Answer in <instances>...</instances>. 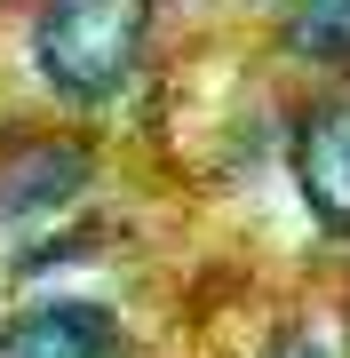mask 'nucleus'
<instances>
[{
	"instance_id": "f257e3e1",
	"label": "nucleus",
	"mask_w": 350,
	"mask_h": 358,
	"mask_svg": "<svg viewBox=\"0 0 350 358\" xmlns=\"http://www.w3.org/2000/svg\"><path fill=\"white\" fill-rule=\"evenodd\" d=\"M159 0H16V80L32 103L112 120L143 88Z\"/></svg>"
},
{
	"instance_id": "f03ea898",
	"label": "nucleus",
	"mask_w": 350,
	"mask_h": 358,
	"mask_svg": "<svg viewBox=\"0 0 350 358\" xmlns=\"http://www.w3.org/2000/svg\"><path fill=\"white\" fill-rule=\"evenodd\" d=\"M104 176H112V143L96 136V120L48 112L32 96L0 112V231L8 239L72 223L104 192Z\"/></svg>"
},
{
	"instance_id": "7ed1b4c3",
	"label": "nucleus",
	"mask_w": 350,
	"mask_h": 358,
	"mask_svg": "<svg viewBox=\"0 0 350 358\" xmlns=\"http://www.w3.org/2000/svg\"><path fill=\"white\" fill-rule=\"evenodd\" d=\"M279 167L302 223L350 255V80H302L279 120Z\"/></svg>"
},
{
	"instance_id": "20e7f679",
	"label": "nucleus",
	"mask_w": 350,
	"mask_h": 358,
	"mask_svg": "<svg viewBox=\"0 0 350 358\" xmlns=\"http://www.w3.org/2000/svg\"><path fill=\"white\" fill-rule=\"evenodd\" d=\"M0 358H143V343L112 294L24 287L0 310Z\"/></svg>"
},
{
	"instance_id": "39448f33",
	"label": "nucleus",
	"mask_w": 350,
	"mask_h": 358,
	"mask_svg": "<svg viewBox=\"0 0 350 358\" xmlns=\"http://www.w3.org/2000/svg\"><path fill=\"white\" fill-rule=\"evenodd\" d=\"M263 48L295 80H350V0H271Z\"/></svg>"
},
{
	"instance_id": "423d86ee",
	"label": "nucleus",
	"mask_w": 350,
	"mask_h": 358,
	"mask_svg": "<svg viewBox=\"0 0 350 358\" xmlns=\"http://www.w3.org/2000/svg\"><path fill=\"white\" fill-rule=\"evenodd\" d=\"M104 247H112V223L96 215V207H80L72 223H48V231H32V239H16V263H8V279H16V287H56L64 271L96 263Z\"/></svg>"
},
{
	"instance_id": "0eeeda50",
	"label": "nucleus",
	"mask_w": 350,
	"mask_h": 358,
	"mask_svg": "<svg viewBox=\"0 0 350 358\" xmlns=\"http://www.w3.org/2000/svg\"><path fill=\"white\" fill-rule=\"evenodd\" d=\"M247 358H350V334H342V319H311V310H295V319H279Z\"/></svg>"
},
{
	"instance_id": "6e6552de",
	"label": "nucleus",
	"mask_w": 350,
	"mask_h": 358,
	"mask_svg": "<svg viewBox=\"0 0 350 358\" xmlns=\"http://www.w3.org/2000/svg\"><path fill=\"white\" fill-rule=\"evenodd\" d=\"M342 334H350V271H342Z\"/></svg>"
}]
</instances>
